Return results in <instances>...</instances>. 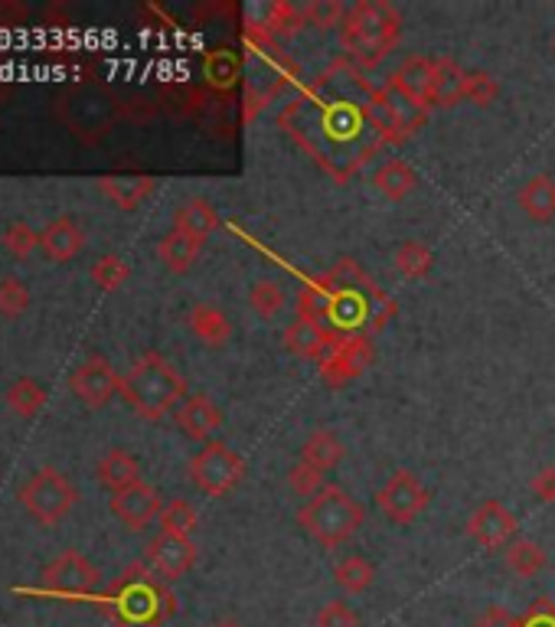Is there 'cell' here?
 <instances>
[{"label":"cell","mask_w":555,"mask_h":627,"mask_svg":"<svg viewBox=\"0 0 555 627\" xmlns=\"http://www.w3.org/2000/svg\"><path fill=\"white\" fill-rule=\"evenodd\" d=\"M76 500H79V490L56 468H39L20 487V503L43 526H56L76 506Z\"/></svg>","instance_id":"7"},{"label":"cell","mask_w":555,"mask_h":627,"mask_svg":"<svg viewBox=\"0 0 555 627\" xmlns=\"http://www.w3.org/2000/svg\"><path fill=\"white\" fill-rule=\"evenodd\" d=\"M395 269L402 272V278H408V282H421V278L431 275V269H435V255H431V249H428L425 242L408 239V242H402V246L395 249Z\"/></svg>","instance_id":"31"},{"label":"cell","mask_w":555,"mask_h":627,"mask_svg":"<svg viewBox=\"0 0 555 627\" xmlns=\"http://www.w3.org/2000/svg\"><path fill=\"white\" fill-rule=\"evenodd\" d=\"M301 10H304V26H317V30H334V26H344L347 20V7L337 0H311Z\"/></svg>","instance_id":"37"},{"label":"cell","mask_w":555,"mask_h":627,"mask_svg":"<svg viewBox=\"0 0 555 627\" xmlns=\"http://www.w3.org/2000/svg\"><path fill=\"white\" fill-rule=\"evenodd\" d=\"M3 249H7L13 259H30V255L39 249V232H36L30 223L16 219V223H10V226L3 229Z\"/></svg>","instance_id":"38"},{"label":"cell","mask_w":555,"mask_h":627,"mask_svg":"<svg viewBox=\"0 0 555 627\" xmlns=\"http://www.w3.org/2000/svg\"><path fill=\"white\" fill-rule=\"evenodd\" d=\"M533 493L543 500V503H555V465H550V468H543L536 477H533Z\"/></svg>","instance_id":"46"},{"label":"cell","mask_w":555,"mask_h":627,"mask_svg":"<svg viewBox=\"0 0 555 627\" xmlns=\"http://www.w3.org/2000/svg\"><path fill=\"white\" fill-rule=\"evenodd\" d=\"M372 186H375L389 203H402V200H408V196L415 193V186H418V173H415V167H412L408 160H402V157H389L385 163L375 167V173H372Z\"/></svg>","instance_id":"23"},{"label":"cell","mask_w":555,"mask_h":627,"mask_svg":"<svg viewBox=\"0 0 555 627\" xmlns=\"http://www.w3.org/2000/svg\"><path fill=\"white\" fill-rule=\"evenodd\" d=\"M99 480H102L112 493L128 490V487L141 483V461H138L131 452H125V448H112V452H105L102 461H99Z\"/></svg>","instance_id":"25"},{"label":"cell","mask_w":555,"mask_h":627,"mask_svg":"<svg viewBox=\"0 0 555 627\" xmlns=\"http://www.w3.org/2000/svg\"><path fill=\"white\" fill-rule=\"evenodd\" d=\"M242 474H245V461H242L232 448H226L222 442L206 445V448L189 461L193 483H196L203 493H209V497H226V493L242 480Z\"/></svg>","instance_id":"10"},{"label":"cell","mask_w":555,"mask_h":627,"mask_svg":"<svg viewBox=\"0 0 555 627\" xmlns=\"http://www.w3.org/2000/svg\"><path fill=\"white\" fill-rule=\"evenodd\" d=\"M199 252H203V242L189 239V236L177 232V229H171V232L161 239V246H158V259H161L164 269L174 272V275H186V272L196 265Z\"/></svg>","instance_id":"29"},{"label":"cell","mask_w":555,"mask_h":627,"mask_svg":"<svg viewBox=\"0 0 555 627\" xmlns=\"http://www.w3.org/2000/svg\"><path fill=\"white\" fill-rule=\"evenodd\" d=\"M395 314V301L372 282L370 275L354 262L340 259L327 275L308 285L298 298V317L324 323L337 337H354L385 327Z\"/></svg>","instance_id":"2"},{"label":"cell","mask_w":555,"mask_h":627,"mask_svg":"<svg viewBox=\"0 0 555 627\" xmlns=\"http://www.w3.org/2000/svg\"><path fill=\"white\" fill-rule=\"evenodd\" d=\"M520 209L533 223H553L555 219V176L536 173L520 190Z\"/></svg>","instance_id":"26"},{"label":"cell","mask_w":555,"mask_h":627,"mask_svg":"<svg viewBox=\"0 0 555 627\" xmlns=\"http://www.w3.org/2000/svg\"><path fill=\"white\" fill-rule=\"evenodd\" d=\"M102 608L118 627H161L177 615V598L148 562H138L108 585Z\"/></svg>","instance_id":"3"},{"label":"cell","mask_w":555,"mask_h":627,"mask_svg":"<svg viewBox=\"0 0 555 627\" xmlns=\"http://www.w3.org/2000/svg\"><path fill=\"white\" fill-rule=\"evenodd\" d=\"M7 406L23 415V419H33L46 409V389L33 379V376H20L10 389H7Z\"/></svg>","instance_id":"32"},{"label":"cell","mask_w":555,"mask_h":627,"mask_svg":"<svg viewBox=\"0 0 555 627\" xmlns=\"http://www.w3.org/2000/svg\"><path fill=\"white\" fill-rule=\"evenodd\" d=\"M314 627H360V615L347 605V602H327L317 618Z\"/></svg>","instance_id":"42"},{"label":"cell","mask_w":555,"mask_h":627,"mask_svg":"<svg viewBox=\"0 0 555 627\" xmlns=\"http://www.w3.org/2000/svg\"><path fill=\"white\" fill-rule=\"evenodd\" d=\"M497 95H500V86H497V79H494L490 72H471V76H467V95H464V102H471V105H477V109H487V105L497 102Z\"/></svg>","instance_id":"41"},{"label":"cell","mask_w":555,"mask_h":627,"mask_svg":"<svg viewBox=\"0 0 555 627\" xmlns=\"http://www.w3.org/2000/svg\"><path fill=\"white\" fill-rule=\"evenodd\" d=\"M395 92L412 99L421 109H431V86H435V59L428 56H408L389 79Z\"/></svg>","instance_id":"17"},{"label":"cell","mask_w":555,"mask_h":627,"mask_svg":"<svg viewBox=\"0 0 555 627\" xmlns=\"http://www.w3.org/2000/svg\"><path fill=\"white\" fill-rule=\"evenodd\" d=\"M298 523L301 529L317 539L324 549H337L344 543H350L360 526L367 523V510L357 497H350L344 487L337 483H324V490H317L301 510H298Z\"/></svg>","instance_id":"6"},{"label":"cell","mask_w":555,"mask_h":627,"mask_svg":"<svg viewBox=\"0 0 555 627\" xmlns=\"http://www.w3.org/2000/svg\"><path fill=\"white\" fill-rule=\"evenodd\" d=\"M212 627H245L242 622H235V618H219Z\"/></svg>","instance_id":"47"},{"label":"cell","mask_w":555,"mask_h":627,"mask_svg":"<svg viewBox=\"0 0 555 627\" xmlns=\"http://www.w3.org/2000/svg\"><path fill=\"white\" fill-rule=\"evenodd\" d=\"M248 308L258 314L262 320L278 317L281 308H285V292H281V285H278V282H268V278L255 282L252 292H248Z\"/></svg>","instance_id":"34"},{"label":"cell","mask_w":555,"mask_h":627,"mask_svg":"<svg viewBox=\"0 0 555 627\" xmlns=\"http://www.w3.org/2000/svg\"><path fill=\"white\" fill-rule=\"evenodd\" d=\"M30 308V288L20 278H3L0 282V317L16 320Z\"/></svg>","instance_id":"40"},{"label":"cell","mask_w":555,"mask_h":627,"mask_svg":"<svg viewBox=\"0 0 555 627\" xmlns=\"http://www.w3.org/2000/svg\"><path fill=\"white\" fill-rule=\"evenodd\" d=\"M467 69L448 56L435 59V86H431V109H454L467 95Z\"/></svg>","instance_id":"22"},{"label":"cell","mask_w":555,"mask_h":627,"mask_svg":"<svg viewBox=\"0 0 555 627\" xmlns=\"http://www.w3.org/2000/svg\"><path fill=\"white\" fill-rule=\"evenodd\" d=\"M340 458H344V442H340V435L331 432V429H317V432H311L308 442H304V448H301V465L321 470V474L337 468Z\"/></svg>","instance_id":"28"},{"label":"cell","mask_w":555,"mask_h":627,"mask_svg":"<svg viewBox=\"0 0 555 627\" xmlns=\"http://www.w3.org/2000/svg\"><path fill=\"white\" fill-rule=\"evenodd\" d=\"M99 190L118 209H138L154 193V176H148V173H108V176H99Z\"/></svg>","instance_id":"21"},{"label":"cell","mask_w":555,"mask_h":627,"mask_svg":"<svg viewBox=\"0 0 555 627\" xmlns=\"http://www.w3.org/2000/svg\"><path fill=\"white\" fill-rule=\"evenodd\" d=\"M196 523H199V516H196L193 503H186V500H171V503H164V510H161V533L193 536Z\"/></svg>","instance_id":"35"},{"label":"cell","mask_w":555,"mask_h":627,"mask_svg":"<svg viewBox=\"0 0 555 627\" xmlns=\"http://www.w3.org/2000/svg\"><path fill=\"white\" fill-rule=\"evenodd\" d=\"M39 246H43L49 262H69V259H76L82 252L85 232L72 216H59L39 232Z\"/></svg>","instance_id":"20"},{"label":"cell","mask_w":555,"mask_h":627,"mask_svg":"<svg viewBox=\"0 0 555 627\" xmlns=\"http://www.w3.org/2000/svg\"><path fill=\"white\" fill-rule=\"evenodd\" d=\"M131 278V265L118 255H102L95 265H92V282L102 288V292H118L125 282Z\"/></svg>","instance_id":"36"},{"label":"cell","mask_w":555,"mask_h":627,"mask_svg":"<svg viewBox=\"0 0 555 627\" xmlns=\"http://www.w3.org/2000/svg\"><path fill=\"white\" fill-rule=\"evenodd\" d=\"M520 627H555V602L553 598H536L527 615L520 618Z\"/></svg>","instance_id":"44"},{"label":"cell","mask_w":555,"mask_h":627,"mask_svg":"<svg viewBox=\"0 0 555 627\" xmlns=\"http://www.w3.org/2000/svg\"><path fill=\"white\" fill-rule=\"evenodd\" d=\"M281 128L334 180L354 176L385 145L375 118V86L347 59L311 79L285 105Z\"/></svg>","instance_id":"1"},{"label":"cell","mask_w":555,"mask_h":627,"mask_svg":"<svg viewBox=\"0 0 555 627\" xmlns=\"http://www.w3.org/2000/svg\"><path fill=\"white\" fill-rule=\"evenodd\" d=\"M199 549L189 536H174V533H158L148 546V566L164 579V582H177L196 566Z\"/></svg>","instance_id":"15"},{"label":"cell","mask_w":555,"mask_h":627,"mask_svg":"<svg viewBox=\"0 0 555 627\" xmlns=\"http://www.w3.org/2000/svg\"><path fill=\"white\" fill-rule=\"evenodd\" d=\"M186 327L193 330V337L199 343H206L212 350H219L232 340V320L216 305H193L186 314Z\"/></svg>","instance_id":"24"},{"label":"cell","mask_w":555,"mask_h":627,"mask_svg":"<svg viewBox=\"0 0 555 627\" xmlns=\"http://www.w3.org/2000/svg\"><path fill=\"white\" fill-rule=\"evenodd\" d=\"M337 340H344V337H337V333H331L324 323L304 320V317L291 320V327L285 330V346H288L294 356H301V360H317V363L331 353V346H334Z\"/></svg>","instance_id":"18"},{"label":"cell","mask_w":555,"mask_h":627,"mask_svg":"<svg viewBox=\"0 0 555 627\" xmlns=\"http://www.w3.org/2000/svg\"><path fill=\"white\" fill-rule=\"evenodd\" d=\"M334 582L347 592V595H363L375 582V566L363 556H347L344 562H337L334 569Z\"/></svg>","instance_id":"33"},{"label":"cell","mask_w":555,"mask_h":627,"mask_svg":"<svg viewBox=\"0 0 555 627\" xmlns=\"http://www.w3.org/2000/svg\"><path fill=\"white\" fill-rule=\"evenodd\" d=\"M372 360H375L372 337L354 333V337H344L331 346V353L317 363V373L331 389H344L370 369Z\"/></svg>","instance_id":"8"},{"label":"cell","mask_w":555,"mask_h":627,"mask_svg":"<svg viewBox=\"0 0 555 627\" xmlns=\"http://www.w3.org/2000/svg\"><path fill=\"white\" fill-rule=\"evenodd\" d=\"M304 26V10L291 7V3H271L268 16H265V30L278 33V36H294Z\"/></svg>","instance_id":"39"},{"label":"cell","mask_w":555,"mask_h":627,"mask_svg":"<svg viewBox=\"0 0 555 627\" xmlns=\"http://www.w3.org/2000/svg\"><path fill=\"white\" fill-rule=\"evenodd\" d=\"M375 506L382 510V516L389 523H412L415 516H421V510L428 506V490L421 487V480L412 470H395L379 490H375Z\"/></svg>","instance_id":"11"},{"label":"cell","mask_w":555,"mask_h":627,"mask_svg":"<svg viewBox=\"0 0 555 627\" xmlns=\"http://www.w3.org/2000/svg\"><path fill=\"white\" fill-rule=\"evenodd\" d=\"M216 226H219V213H216L212 203L203 200V196L186 200L184 206L177 209V216H174V229L189 236V239H196V242H206Z\"/></svg>","instance_id":"27"},{"label":"cell","mask_w":555,"mask_h":627,"mask_svg":"<svg viewBox=\"0 0 555 627\" xmlns=\"http://www.w3.org/2000/svg\"><path fill=\"white\" fill-rule=\"evenodd\" d=\"M69 389L89 409H102L115 399V392H122V376L105 356H92L76 366V373L69 376Z\"/></svg>","instance_id":"14"},{"label":"cell","mask_w":555,"mask_h":627,"mask_svg":"<svg viewBox=\"0 0 555 627\" xmlns=\"http://www.w3.org/2000/svg\"><path fill=\"white\" fill-rule=\"evenodd\" d=\"M177 425L189 438L206 442V438H212L222 429V409L209 396H203V392L186 396L184 402H181V409H177Z\"/></svg>","instance_id":"19"},{"label":"cell","mask_w":555,"mask_h":627,"mask_svg":"<svg viewBox=\"0 0 555 627\" xmlns=\"http://www.w3.org/2000/svg\"><path fill=\"white\" fill-rule=\"evenodd\" d=\"M122 396L141 419L158 422L167 412L181 409V402L186 399V383L167 356L151 350L138 356L131 369L122 376Z\"/></svg>","instance_id":"5"},{"label":"cell","mask_w":555,"mask_h":627,"mask_svg":"<svg viewBox=\"0 0 555 627\" xmlns=\"http://www.w3.org/2000/svg\"><path fill=\"white\" fill-rule=\"evenodd\" d=\"M99 579L102 572L79 549H66L43 569V592L59 598H85L99 589Z\"/></svg>","instance_id":"9"},{"label":"cell","mask_w":555,"mask_h":627,"mask_svg":"<svg viewBox=\"0 0 555 627\" xmlns=\"http://www.w3.org/2000/svg\"><path fill=\"white\" fill-rule=\"evenodd\" d=\"M471 627H520V618H517L513 612L494 605V608H487V612H484Z\"/></svg>","instance_id":"45"},{"label":"cell","mask_w":555,"mask_h":627,"mask_svg":"<svg viewBox=\"0 0 555 627\" xmlns=\"http://www.w3.org/2000/svg\"><path fill=\"white\" fill-rule=\"evenodd\" d=\"M553 46H555V36H553Z\"/></svg>","instance_id":"48"},{"label":"cell","mask_w":555,"mask_h":627,"mask_svg":"<svg viewBox=\"0 0 555 627\" xmlns=\"http://www.w3.org/2000/svg\"><path fill=\"white\" fill-rule=\"evenodd\" d=\"M161 510H164V500L161 493L151 487V483H135L128 490H118L112 497V513L128 526V529H144L151 526L154 520H161Z\"/></svg>","instance_id":"16"},{"label":"cell","mask_w":555,"mask_h":627,"mask_svg":"<svg viewBox=\"0 0 555 627\" xmlns=\"http://www.w3.org/2000/svg\"><path fill=\"white\" fill-rule=\"evenodd\" d=\"M288 483H291V490H294V493H301V497H308V500H311L317 490H324V474L298 461V465L291 468V474H288Z\"/></svg>","instance_id":"43"},{"label":"cell","mask_w":555,"mask_h":627,"mask_svg":"<svg viewBox=\"0 0 555 627\" xmlns=\"http://www.w3.org/2000/svg\"><path fill=\"white\" fill-rule=\"evenodd\" d=\"M402 36V13L389 0H360L347 10L340 26V49L360 72L375 69Z\"/></svg>","instance_id":"4"},{"label":"cell","mask_w":555,"mask_h":627,"mask_svg":"<svg viewBox=\"0 0 555 627\" xmlns=\"http://www.w3.org/2000/svg\"><path fill=\"white\" fill-rule=\"evenodd\" d=\"M375 118L385 141H405L428 122V109L415 105L412 99H405L385 82L382 89H375Z\"/></svg>","instance_id":"12"},{"label":"cell","mask_w":555,"mask_h":627,"mask_svg":"<svg viewBox=\"0 0 555 627\" xmlns=\"http://www.w3.org/2000/svg\"><path fill=\"white\" fill-rule=\"evenodd\" d=\"M504 559H507V569L520 579H536L546 569V549L533 539H513L504 549Z\"/></svg>","instance_id":"30"},{"label":"cell","mask_w":555,"mask_h":627,"mask_svg":"<svg viewBox=\"0 0 555 627\" xmlns=\"http://www.w3.org/2000/svg\"><path fill=\"white\" fill-rule=\"evenodd\" d=\"M517 533H520V523H517L513 510L500 500H484L467 520V536L490 552L507 549L517 539Z\"/></svg>","instance_id":"13"}]
</instances>
